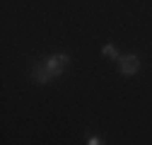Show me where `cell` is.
Returning <instances> with one entry per match:
<instances>
[{
    "label": "cell",
    "mask_w": 152,
    "mask_h": 145,
    "mask_svg": "<svg viewBox=\"0 0 152 145\" xmlns=\"http://www.w3.org/2000/svg\"><path fill=\"white\" fill-rule=\"evenodd\" d=\"M31 80H34V82H39V85H48V82L56 80V75L46 68L44 61H36V63H31Z\"/></svg>",
    "instance_id": "obj_3"
},
{
    "label": "cell",
    "mask_w": 152,
    "mask_h": 145,
    "mask_svg": "<svg viewBox=\"0 0 152 145\" xmlns=\"http://www.w3.org/2000/svg\"><path fill=\"white\" fill-rule=\"evenodd\" d=\"M102 56H104V58H111V61H118V58H121V56H118V48L113 46V44H104Z\"/></svg>",
    "instance_id": "obj_4"
},
{
    "label": "cell",
    "mask_w": 152,
    "mask_h": 145,
    "mask_svg": "<svg viewBox=\"0 0 152 145\" xmlns=\"http://www.w3.org/2000/svg\"><path fill=\"white\" fill-rule=\"evenodd\" d=\"M87 145H106L99 135H92V133H87Z\"/></svg>",
    "instance_id": "obj_5"
},
{
    "label": "cell",
    "mask_w": 152,
    "mask_h": 145,
    "mask_svg": "<svg viewBox=\"0 0 152 145\" xmlns=\"http://www.w3.org/2000/svg\"><path fill=\"white\" fill-rule=\"evenodd\" d=\"M138 70H140V58L135 53H126V56L118 58V72L123 78H133Z\"/></svg>",
    "instance_id": "obj_2"
},
{
    "label": "cell",
    "mask_w": 152,
    "mask_h": 145,
    "mask_svg": "<svg viewBox=\"0 0 152 145\" xmlns=\"http://www.w3.org/2000/svg\"><path fill=\"white\" fill-rule=\"evenodd\" d=\"M70 56L68 53H53V56H48V58H44V63H46V68L53 72L56 78H61L63 72H65V68L70 65Z\"/></svg>",
    "instance_id": "obj_1"
}]
</instances>
